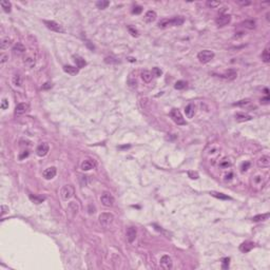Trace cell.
<instances>
[{"mask_svg":"<svg viewBox=\"0 0 270 270\" xmlns=\"http://www.w3.org/2000/svg\"><path fill=\"white\" fill-rule=\"evenodd\" d=\"M63 71L70 75H76L78 74L79 69L77 68V67H73V65H65L63 67Z\"/></svg>","mask_w":270,"mask_h":270,"instance_id":"cell-17","label":"cell"},{"mask_svg":"<svg viewBox=\"0 0 270 270\" xmlns=\"http://www.w3.org/2000/svg\"><path fill=\"white\" fill-rule=\"evenodd\" d=\"M26 156H28V151H24V152H23V153L21 154V155H20L19 158H20V159H23L24 157H26Z\"/></svg>","mask_w":270,"mask_h":270,"instance_id":"cell-51","label":"cell"},{"mask_svg":"<svg viewBox=\"0 0 270 270\" xmlns=\"http://www.w3.org/2000/svg\"><path fill=\"white\" fill-rule=\"evenodd\" d=\"M128 83H129V85H130L131 88H136L137 87L136 78H134L132 75H130V77H129V79H128Z\"/></svg>","mask_w":270,"mask_h":270,"instance_id":"cell-35","label":"cell"},{"mask_svg":"<svg viewBox=\"0 0 270 270\" xmlns=\"http://www.w3.org/2000/svg\"><path fill=\"white\" fill-rule=\"evenodd\" d=\"M13 52H14L15 54L21 55V54H23V53L26 52V47L23 46L22 43L17 42V43H16V44L14 46V48H13Z\"/></svg>","mask_w":270,"mask_h":270,"instance_id":"cell-18","label":"cell"},{"mask_svg":"<svg viewBox=\"0 0 270 270\" xmlns=\"http://www.w3.org/2000/svg\"><path fill=\"white\" fill-rule=\"evenodd\" d=\"M210 194L212 196H214V197H216V199H230V196L226 195V194H224V193H221V192H214V191H212V192H210Z\"/></svg>","mask_w":270,"mask_h":270,"instance_id":"cell-30","label":"cell"},{"mask_svg":"<svg viewBox=\"0 0 270 270\" xmlns=\"http://www.w3.org/2000/svg\"><path fill=\"white\" fill-rule=\"evenodd\" d=\"M56 173H57L56 168L50 167V168H48V169H46V170L43 171V177H44L46 179H52L53 177H55Z\"/></svg>","mask_w":270,"mask_h":270,"instance_id":"cell-11","label":"cell"},{"mask_svg":"<svg viewBox=\"0 0 270 270\" xmlns=\"http://www.w3.org/2000/svg\"><path fill=\"white\" fill-rule=\"evenodd\" d=\"M229 262H230V259L229 258H226V259L223 260V268L224 269H227L229 267Z\"/></svg>","mask_w":270,"mask_h":270,"instance_id":"cell-44","label":"cell"},{"mask_svg":"<svg viewBox=\"0 0 270 270\" xmlns=\"http://www.w3.org/2000/svg\"><path fill=\"white\" fill-rule=\"evenodd\" d=\"M74 61H75V63H76V67L78 69L83 68V67L87 65V61L83 59V57H80V56H74Z\"/></svg>","mask_w":270,"mask_h":270,"instance_id":"cell-25","label":"cell"},{"mask_svg":"<svg viewBox=\"0 0 270 270\" xmlns=\"http://www.w3.org/2000/svg\"><path fill=\"white\" fill-rule=\"evenodd\" d=\"M258 166L261 168H268L270 166V157L268 155H263L258 160Z\"/></svg>","mask_w":270,"mask_h":270,"instance_id":"cell-14","label":"cell"},{"mask_svg":"<svg viewBox=\"0 0 270 270\" xmlns=\"http://www.w3.org/2000/svg\"><path fill=\"white\" fill-rule=\"evenodd\" d=\"M239 6H249L250 4V1L249 0H237V1H235Z\"/></svg>","mask_w":270,"mask_h":270,"instance_id":"cell-39","label":"cell"},{"mask_svg":"<svg viewBox=\"0 0 270 270\" xmlns=\"http://www.w3.org/2000/svg\"><path fill=\"white\" fill-rule=\"evenodd\" d=\"M194 112H195V107H194V105L193 103H189L185 109V113L188 118H192L194 115Z\"/></svg>","mask_w":270,"mask_h":270,"instance_id":"cell-21","label":"cell"},{"mask_svg":"<svg viewBox=\"0 0 270 270\" xmlns=\"http://www.w3.org/2000/svg\"><path fill=\"white\" fill-rule=\"evenodd\" d=\"M152 74H153V76H156V77L162 76V70H160L159 68H153V70H152Z\"/></svg>","mask_w":270,"mask_h":270,"instance_id":"cell-38","label":"cell"},{"mask_svg":"<svg viewBox=\"0 0 270 270\" xmlns=\"http://www.w3.org/2000/svg\"><path fill=\"white\" fill-rule=\"evenodd\" d=\"M184 22H185V19L182 16H175V17L171 18V26H182Z\"/></svg>","mask_w":270,"mask_h":270,"instance_id":"cell-20","label":"cell"},{"mask_svg":"<svg viewBox=\"0 0 270 270\" xmlns=\"http://www.w3.org/2000/svg\"><path fill=\"white\" fill-rule=\"evenodd\" d=\"M186 87H187V83L184 81V80H178V81H176L175 85H174V88L176 89V90H183V89H185Z\"/></svg>","mask_w":270,"mask_h":270,"instance_id":"cell-34","label":"cell"},{"mask_svg":"<svg viewBox=\"0 0 270 270\" xmlns=\"http://www.w3.org/2000/svg\"><path fill=\"white\" fill-rule=\"evenodd\" d=\"M170 116L176 125L178 126L186 125V120L184 119V117H183L182 113H180V111H179L178 109H172L170 112Z\"/></svg>","mask_w":270,"mask_h":270,"instance_id":"cell-2","label":"cell"},{"mask_svg":"<svg viewBox=\"0 0 270 270\" xmlns=\"http://www.w3.org/2000/svg\"><path fill=\"white\" fill-rule=\"evenodd\" d=\"M236 74H237V73H236L235 70L230 69V70H228V71L225 72V74L221 75V76L224 77V78H227V79H229V80H232L236 77Z\"/></svg>","mask_w":270,"mask_h":270,"instance_id":"cell-22","label":"cell"},{"mask_svg":"<svg viewBox=\"0 0 270 270\" xmlns=\"http://www.w3.org/2000/svg\"><path fill=\"white\" fill-rule=\"evenodd\" d=\"M269 217V213H265V214H259V215H255L252 217L253 222H263V221H266V219Z\"/></svg>","mask_w":270,"mask_h":270,"instance_id":"cell-27","label":"cell"},{"mask_svg":"<svg viewBox=\"0 0 270 270\" xmlns=\"http://www.w3.org/2000/svg\"><path fill=\"white\" fill-rule=\"evenodd\" d=\"M1 209H2V213H1L2 215H4V214H6V212L9 211V208L6 207V206H1Z\"/></svg>","mask_w":270,"mask_h":270,"instance_id":"cell-50","label":"cell"},{"mask_svg":"<svg viewBox=\"0 0 270 270\" xmlns=\"http://www.w3.org/2000/svg\"><path fill=\"white\" fill-rule=\"evenodd\" d=\"M142 12V8L140 6H134V9L132 10V13L133 14H135V15H138V14H140Z\"/></svg>","mask_w":270,"mask_h":270,"instance_id":"cell-40","label":"cell"},{"mask_svg":"<svg viewBox=\"0 0 270 270\" xmlns=\"http://www.w3.org/2000/svg\"><path fill=\"white\" fill-rule=\"evenodd\" d=\"M129 32H130L131 34H132V36H135V37H137L138 36V32L135 30V28H133L132 26H129Z\"/></svg>","mask_w":270,"mask_h":270,"instance_id":"cell-45","label":"cell"},{"mask_svg":"<svg viewBox=\"0 0 270 270\" xmlns=\"http://www.w3.org/2000/svg\"><path fill=\"white\" fill-rule=\"evenodd\" d=\"M152 77H153V74H152L150 71H147V70H145V71L142 72V80H144L145 83H151Z\"/></svg>","mask_w":270,"mask_h":270,"instance_id":"cell-24","label":"cell"},{"mask_svg":"<svg viewBox=\"0 0 270 270\" xmlns=\"http://www.w3.org/2000/svg\"><path fill=\"white\" fill-rule=\"evenodd\" d=\"M268 101H269V97L268 96H266L265 98H263V99L261 100L262 103H268Z\"/></svg>","mask_w":270,"mask_h":270,"instance_id":"cell-52","label":"cell"},{"mask_svg":"<svg viewBox=\"0 0 270 270\" xmlns=\"http://www.w3.org/2000/svg\"><path fill=\"white\" fill-rule=\"evenodd\" d=\"M214 53L212 51H209V50H204V51H201L197 54V58L202 63H207L209 61L213 59Z\"/></svg>","mask_w":270,"mask_h":270,"instance_id":"cell-4","label":"cell"},{"mask_svg":"<svg viewBox=\"0 0 270 270\" xmlns=\"http://www.w3.org/2000/svg\"><path fill=\"white\" fill-rule=\"evenodd\" d=\"M28 105L26 103H18L17 106H16V108H15V115L16 116H21L22 114H24L26 111L28 110Z\"/></svg>","mask_w":270,"mask_h":270,"instance_id":"cell-7","label":"cell"},{"mask_svg":"<svg viewBox=\"0 0 270 270\" xmlns=\"http://www.w3.org/2000/svg\"><path fill=\"white\" fill-rule=\"evenodd\" d=\"M49 149H50V148H49L48 144H47V142H42V144H40V145L37 147V149H36V153H37L38 156L43 157V156H46L47 154H48Z\"/></svg>","mask_w":270,"mask_h":270,"instance_id":"cell-10","label":"cell"},{"mask_svg":"<svg viewBox=\"0 0 270 270\" xmlns=\"http://www.w3.org/2000/svg\"><path fill=\"white\" fill-rule=\"evenodd\" d=\"M253 248H254V243L245 242L239 246V250L242 251V252L246 253V252H249V251H250L251 249H253Z\"/></svg>","mask_w":270,"mask_h":270,"instance_id":"cell-15","label":"cell"},{"mask_svg":"<svg viewBox=\"0 0 270 270\" xmlns=\"http://www.w3.org/2000/svg\"><path fill=\"white\" fill-rule=\"evenodd\" d=\"M44 24L47 26V28H50L51 31L57 32V33H63L65 32V28H62V26H60L59 23L55 22V21H50V20H44L43 21Z\"/></svg>","mask_w":270,"mask_h":270,"instance_id":"cell-6","label":"cell"},{"mask_svg":"<svg viewBox=\"0 0 270 270\" xmlns=\"http://www.w3.org/2000/svg\"><path fill=\"white\" fill-rule=\"evenodd\" d=\"M114 59H115V58H113V57H107V58L105 59V61L107 63H113V62L114 63H119L120 62L119 60H117V59L114 60Z\"/></svg>","mask_w":270,"mask_h":270,"instance_id":"cell-41","label":"cell"},{"mask_svg":"<svg viewBox=\"0 0 270 270\" xmlns=\"http://www.w3.org/2000/svg\"><path fill=\"white\" fill-rule=\"evenodd\" d=\"M109 4H110V2H109V1H106V0H100V1H97L96 2V6L100 10L107 9Z\"/></svg>","mask_w":270,"mask_h":270,"instance_id":"cell-33","label":"cell"},{"mask_svg":"<svg viewBox=\"0 0 270 270\" xmlns=\"http://www.w3.org/2000/svg\"><path fill=\"white\" fill-rule=\"evenodd\" d=\"M9 46H11V39H9V38H3V39L1 40V42H0V48H1V50L8 49Z\"/></svg>","mask_w":270,"mask_h":270,"instance_id":"cell-31","label":"cell"},{"mask_svg":"<svg viewBox=\"0 0 270 270\" xmlns=\"http://www.w3.org/2000/svg\"><path fill=\"white\" fill-rule=\"evenodd\" d=\"M100 201L103 203V205L106 207H112L115 203V199L110 192H103L100 196Z\"/></svg>","mask_w":270,"mask_h":270,"instance_id":"cell-5","label":"cell"},{"mask_svg":"<svg viewBox=\"0 0 270 270\" xmlns=\"http://www.w3.org/2000/svg\"><path fill=\"white\" fill-rule=\"evenodd\" d=\"M262 59H263L264 62H269L270 61V54H269V49L268 48L265 49L264 52H263V54H262Z\"/></svg>","mask_w":270,"mask_h":270,"instance_id":"cell-32","label":"cell"},{"mask_svg":"<svg viewBox=\"0 0 270 270\" xmlns=\"http://www.w3.org/2000/svg\"><path fill=\"white\" fill-rule=\"evenodd\" d=\"M252 117L248 114H244V113H236L235 114V120L239 122H244V121H248V120H251Z\"/></svg>","mask_w":270,"mask_h":270,"instance_id":"cell-16","label":"cell"},{"mask_svg":"<svg viewBox=\"0 0 270 270\" xmlns=\"http://www.w3.org/2000/svg\"><path fill=\"white\" fill-rule=\"evenodd\" d=\"M230 21H231V16H230V15H227V14L221 15V16L216 18V20H215L216 24H217L219 26H227V24L230 22Z\"/></svg>","mask_w":270,"mask_h":270,"instance_id":"cell-8","label":"cell"},{"mask_svg":"<svg viewBox=\"0 0 270 270\" xmlns=\"http://www.w3.org/2000/svg\"><path fill=\"white\" fill-rule=\"evenodd\" d=\"M158 26L162 28H168V26H171V19H167V18H164V19L159 20L158 21Z\"/></svg>","mask_w":270,"mask_h":270,"instance_id":"cell-28","label":"cell"},{"mask_svg":"<svg viewBox=\"0 0 270 270\" xmlns=\"http://www.w3.org/2000/svg\"><path fill=\"white\" fill-rule=\"evenodd\" d=\"M95 166H96V164H95V162H94L93 159H85L81 164V169L83 171H89L91 170V169H93V168H95Z\"/></svg>","mask_w":270,"mask_h":270,"instance_id":"cell-12","label":"cell"},{"mask_svg":"<svg viewBox=\"0 0 270 270\" xmlns=\"http://www.w3.org/2000/svg\"><path fill=\"white\" fill-rule=\"evenodd\" d=\"M156 19V13L154 11H148L145 15V21L148 23L153 22L154 20Z\"/></svg>","mask_w":270,"mask_h":270,"instance_id":"cell-19","label":"cell"},{"mask_svg":"<svg viewBox=\"0 0 270 270\" xmlns=\"http://www.w3.org/2000/svg\"><path fill=\"white\" fill-rule=\"evenodd\" d=\"M75 194V188L72 185H65L62 187L61 191H60V195L62 197V199L68 201L71 197H73Z\"/></svg>","mask_w":270,"mask_h":270,"instance_id":"cell-3","label":"cell"},{"mask_svg":"<svg viewBox=\"0 0 270 270\" xmlns=\"http://www.w3.org/2000/svg\"><path fill=\"white\" fill-rule=\"evenodd\" d=\"M160 266L162 269H171L172 268V259L169 255H162L160 259Z\"/></svg>","mask_w":270,"mask_h":270,"instance_id":"cell-9","label":"cell"},{"mask_svg":"<svg viewBox=\"0 0 270 270\" xmlns=\"http://www.w3.org/2000/svg\"><path fill=\"white\" fill-rule=\"evenodd\" d=\"M221 4V1H207V6L214 9V8H217V6Z\"/></svg>","mask_w":270,"mask_h":270,"instance_id":"cell-37","label":"cell"},{"mask_svg":"<svg viewBox=\"0 0 270 270\" xmlns=\"http://www.w3.org/2000/svg\"><path fill=\"white\" fill-rule=\"evenodd\" d=\"M98 219H99L100 225H101L103 228H109L112 224H113L114 216L112 213H107V212H106V213L100 214Z\"/></svg>","mask_w":270,"mask_h":270,"instance_id":"cell-1","label":"cell"},{"mask_svg":"<svg viewBox=\"0 0 270 270\" xmlns=\"http://www.w3.org/2000/svg\"><path fill=\"white\" fill-rule=\"evenodd\" d=\"M9 108V101H8V99L6 98H4V99H2V103H1V109L2 110H6V109Z\"/></svg>","mask_w":270,"mask_h":270,"instance_id":"cell-43","label":"cell"},{"mask_svg":"<svg viewBox=\"0 0 270 270\" xmlns=\"http://www.w3.org/2000/svg\"><path fill=\"white\" fill-rule=\"evenodd\" d=\"M52 88V83H46L44 85H42V89L43 90H48V89Z\"/></svg>","mask_w":270,"mask_h":270,"instance_id":"cell-47","label":"cell"},{"mask_svg":"<svg viewBox=\"0 0 270 270\" xmlns=\"http://www.w3.org/2000/svg\"><path fill=\"white\" fill-rule=\"evenodd\" d=\"M250 166V162H246V164H243V166H242V170L243 171H246L248 169V167Z\"/></svg>","mask_w":270,"mask_h":270,"instance_id":"cell-49","label":"cell"},{"mask_svg":"<svg viewBox=\"0 0 270 270\" xmlns=\"http://www.w3.org/2000/svg\"><path fill=\"white\" fill-rule=\"evenodd\" d=\"M8 58H9V56H8V55H6V54L1 55V63L6 62V60H8Z\"/></svg>","mask_w":270,"mask_h":270,"instance_id":"cell-48","label":"cell"},{"mask_svg":"<svg viewBox=\"0 0 270 270\" xmlns=\"http://www.w3.org/2000/svg\"><path fill=\"white\" fill-rule=\"evenodd\" d=\"M136 234L137 231L134 227H129L128 230H127V239H128L129 243H133L136 239Z\"/></svg>","mask_w":270,"mask_h":270,"instance_id":"cell-13","label":"cell"},{"mask_svg":"<svg viewBox=\"0 0 270 270\" xmlns=\"http://www.w3.org/2000/svg\"><path fill=\"white\" fill-rule=\"evenodd\" d=\"M0 6H1V8H2L3 11L6 12V13H10V12H11L12 3L10 2V1H6V0H2V1L0 2Z\"/></svg>","mask_w":270,"mask_h":270,"instance_id":"cell-26","label":"cell"},{"mask_svg":"<svg viewBox=\"0 0 270 270\" xmlns=\"http://www.w3.org/2000/svg\"><path fill=\"white\" fill-rule=\"evenodd\" d=\"M189 175H190L191 178H193V179L199 178V174L196 173V172H192V171H190V172H189Z\"/></svg>","mask_w":270,"mask_h":270,"instance_id":"cell-46","label":"cell"},{"mask_svg":"<svg viewBox=\"0 0 270 270\" xmlns=\"http://www.w3.org/2000/svg\"><path fill=\"white\" fill-rule=\"evenodd\" d=\"M30 199L34 204H41V203L44 201V197L42 196H37V195H33V194H30Z\"/></svg>","mask_w":270,"mask_h":270,"instance_id":"cell-29","label":"cell"},{"mask_svg":"<svg viewBox=\"0 0 270 270\" xmlns=\"http://www.w3.org/2000/svg\"><path fill=\"white\" fill-rule=\"evenodd\" d=\"M241 26L245 28H248V30H253V28H255V21L252 19L245 20V21H243V22L241 23Z\"/></svg>","mask_w":270,"mask_h":270,"instance_id":"cell-23","label":"cell"},{"mask_svg":"<svg viewBox=\"0 0 270 270\" xmlns=\"http://www.w3.org/2000/svg\"><path fill=\"white\" fill-rule=\"evenodd\" d=\"M13 83H14L15 85H17V87L21 85V78H20L19 75H15V76L13 77Z\"/></svg>","mask_w":270,"mask_h":270,"instance_id":"cell-36","label":"cell"},{"mask_svg":"<svg viewBox=\"0 0 270 270\" xmlns=\"http://www.w3.org/2000/svg\"><path fill=\"white\" fill-rule=\"evenodd\" d=\"M247 103H249V99H243V100L237 101V103H234L233 106H245V105H247Z\"/></svg>","mask_w":270,"mask_h":270,"instance_id":"cell-42","label":"cell"}]
</instances>
